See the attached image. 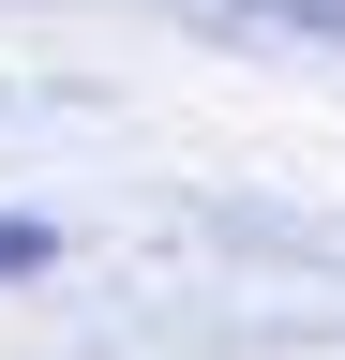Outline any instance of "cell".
I'll return each mask as SVG.
<instances>
[{
	"instance_id": "cell-1",
	"label": "cell",
	"mask_w": 345,
	"mask_h": 360,
	"mask_svg": "<svg viewBox=\"0 0 345 360\" xmlns=\"http://www.w3.org/2000/svg\"><path fill=\"white\" fill-rule=\"evenodd\" d=\"M15 270H46V225H0V285H15Z\"/></svg>"
}]
</instances>
